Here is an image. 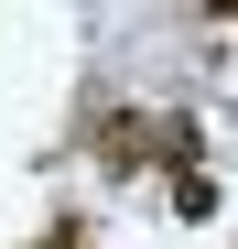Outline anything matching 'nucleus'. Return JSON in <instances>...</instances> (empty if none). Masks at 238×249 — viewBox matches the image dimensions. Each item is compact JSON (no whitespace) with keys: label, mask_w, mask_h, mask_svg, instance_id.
Returning <instances> with one entry per match:
<instances>
[{"label":"nucleus","mask_w":238,"mask_h":249,"mask_svg":"<svg viewBox=\"0 0 238 249\" xmlns=\"http://www.w3.org/2000/svg\"><path fill=\"white\" fill-rule=\"evenodd\" d=\"M163 206H173V228H206L217 217V174H206V162H173V174H163Z\"/></svg>","instance_id":"f257e3e1"},{"label":"nucleus","mask_w":238,"mask_h":249,"mask_svg":"<svg viewBox=\"0 0 238 249\" xmlns=\"http://www.w3.org/2000/svg\"><path fill=\"white\" fill-rule=\"evenodd\" d=\"M195 11H206V22H238V0H195Z\"/></svg>","instance_id":"f03ea898"}]
</instances>
